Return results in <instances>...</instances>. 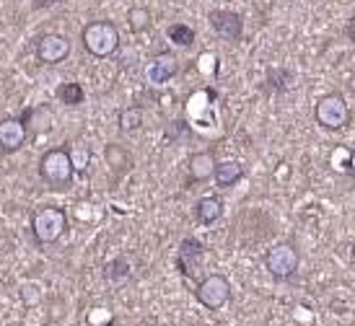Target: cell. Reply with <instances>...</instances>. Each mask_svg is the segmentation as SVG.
Returning a JSON list of instances; mask_svg holds the SVG:
<instances>
[{"mask_svg":"<svg viewBox=\"0 0 355 326\" xmlns=\"http://www.w3.org/2000/svg\"><path fill=\"white\" fill-rule=\"evenodd\" d=\"M207 21H210L213 31L223 42H239L244 37V19H241V13H236V10L216 8L207 13Z\"/></svg>","mask_w":355,"mask_h":326,"instance_id":"cell-7","label":"cell"},{"mask_svg":"<svg viewBox=\"0 0 355 326\" xmlns=\"http://www.w3.org/2000/svg\"><path fill=\"white\" fill-rule=\"evenodd\" d=\"M55 96H58L60 104H65V107H80L83 101H86V89L76 83V80H68V83H60L58 91H55Z\"/></svg>","mask_w":355,"mask_h":326,"instance_id":"cell-18","label":"cell"},{"mask_svg":"<svg viewBox=\"0 0 355 326\" xmlns=\"http://www.w3.org/2000/svg\"><path fill=\"white\" fill-rule=\"evenodd\" d=\"M104 277H107L109 282H125V280L130 277V262H128V257L112 259L107 267H104Z\"/></svg>","mask_w":355,"mask_h":326,"instance_id":"cell-22","label":"cell"},{"mask_svg":"<svg viewBox=\"0 0 355 326\" xmlns=\"http://www.w3.org/2000/svg\"><path fill=\"white\" fill-rule=\"evenodd\" d=\"M40 179L50 189L65 192L76 179V166L70 161L68 148H52L40 159Z\"/></svg>","mask_w":355,"mask_h":326,"instance_id":"cell-1","label":"cell"},{"mask_svg":"<svg viewBox=\"0 0 355 326\" xmlns=\"http://www.w3.org/2000/svg\"><path fill=\"white\" fill-rule=\"evenodd\" d=\"M65 230H68V215H65L62 208L42 205V208L31 212V233H34L37 244H42V246L58 244Z\"/></svg>","mask_w":355,"mask_h":326,"instance_id":"cell-3","label":"cell"},{"mask_svg":"<svg viewBox=\"0 0 355 326\" xmlns=\"http://www.w3.org/2000/svg\"><path fill=\"white\" fill-rule=\"evenodd\" d=\"M213 179H216V184L220 189L236 187L239 181L244 179V166H241L239 161H220V163H216V168H213Z\"/></svg>","mask_w":355,"mask_h":326,"instance_id":"cell-15","label":"cell"},{"mask_svg":"<svg viewBox=\"0 0 355 326\" xmlns=\"http://www.w3.org/2000/svg\"><path fill=\"white\" fill-rule=\"evenodd\" d=\"M314 117L324 129H343L350 122V109L340 93H327L316 101Z\"/></svg>","mask_w":355,"mask_h":326,"instance_id":"cell-4","label":"cell"},{"mask_svg":"<svg viewBox=\"0 0 355 326\" xmlns=\"http://www.w3.org/2000/svg\"><path fill=\"white\" fill-rule=\"evenodd\" d=\"M293 86V73L288 68H267V75H265V93H272V96H277V93H286L288 89Z\"/></svg>","mask_w":355,"mask_h":326,"instance_id":"cell-16","label":"cell"},{"mask_svg":"<svg viewBox=\"0 0 355 326\" xmlns=\"http://www.w3.org/2000/svg\"><path fill=\"white\" fill-rule=\"evenodd\" d=\"M205 259V244L195 236L182 238V244L177 248V269L182 277H192L200 269Z\"/></svg>","mask_w":355,"mask_h":326,"instance_id":"cell-8","label":"cell"},{"mask_svg":"<svg viewBox=\"0 0 355 326\" xmlns=\"http://www.w3.org/2000/svg\"><path fill=\"white\" fill-rule=\"evenodd\" d=\"M195 217H198L200 226H213L223 217V199L216 197V194H207V197H200L198 205H195Z\"/></svg>","mask_w":355,"mask_h":326,"instance_id":"cell-14","label":"cell"},{"mask_svg":"<svg viewBox=\"0 0 355 326\" xmlns=\"http://www.w3.org/2000/svg\"><path fill=\"white\" fill-rule=\"evenodd\" d=\"M29 132L16 117H3L0 119V150L3 153H16L26 145Z\"/></svg>","mask_w":355,"mask_h":326,"instance_id":"cell-10","label":"cell"},{"mask_svg":"<svg viewBox=\"0 0 355 326\" xmlns=\"http://www.w3.org/2000/svg\"><path fill=\"white\" fill-rule=\"evenodd\" d=\"M265 267L275 280H288V277H293L298 269L296 246H291V244H277V246H272L265 257Z\"/></svg>","mask_w":355,"mask_h":326,"instance_id":"cell-6","label":"cell"},{"mask_svg":"<svg viewBox=\"0 0 355 326\" xmlns=\"http://www.w3.org/2000/svg\"><path fill=\"white\" fill-rule=\"evenodd\" d=\"M195 298L205 308L218 311V308H223L231 300V282L223 275H207L195 287Z\"/></svg>","mask_w":355,"mask_h":326,"instance_id":"cell-5","label":"cell"},{"mask_svg":"<svg viewBox=\"0 0 355 326\" xmlns=\"http://www.w3.org/2000/svg\"><path fill=\"white\" fill-rule=\"evenodd\" d=\"M70 55V39L65 34H44L37 42V57L42 65H60Z\"/></svg>","mask_w":355,"mask_h":326,"instance_id":"cell-9","label":"cell"},{"mask_svg":"<svg viewBox=\"0 0 355 326\" xmlns=\"http://www.w3.org/2000/svg\"><path fill=\"white\" fill-rule=\"evenodd\" d=\"M353 24H355V19L347 21V39H350V42L355 39V29H353Z\"/></svg>","mask_w":355,"mask_h":326,"instance_id":"cell-28","label":"cell"},{"mask_svg":"<svg viewBox=\"0 0 355 326\" xmlns=\"http://www.w3.org/2000/svg\"><path fill=\"white\" fill-rule=\"evenodd\" d=\"M164 138H166L168 145H187L192 140V127H189L187 119H174L164 129Z\"/></svg>","mask_w":355,"mask_h":326,"instance_id":"cell-19","label":"cell"},{"mask_svg":"<svg viewBox=\"0 0 355 326\" xmlns=\"http://www.w3.org/2000/svg\"><path fill=\"white\" fill-rule=\"evenodd\" d=\"M216 156H213V150H200L195 156H189V181L192 184H198V181H207V179L213 176V168H216Z\"/></svg>","mask_w":355,"mask_h":326,"instance_id":"cell-13","label":"cell"},{"mask_svg":"<svg viewBox=\"0 0 355 326\" xmlns=\"http://www.w3.org/2000/svg\"><path fill=\"white\" fill-rule=\"evenodd\" d=\"M143 107H128L119 111L117 117V127L122 135H130V132H138L140 127H143Z\"/></svg>","mask_w":355,"mask_h":326,"instance_id":"cell-20","label":"cell"},{"mask_svg":"<svg viewBox=\"0 0 355 326\" xmlns=\"http://www.w3.org/2000/svg\"><path fill=\"white\" fill-rule=\"evenodd\" d=\"M60 0H31V8L34 10H44V8H52V6H58Z\"/></svg>","mask_w":355,"mask_h":326,"instance_id":"cell-27","label":"cell"},{"mask_svg":"<svg viewBox=\"0 0 355 326\" xmlns=\"http://www.w3.org/2000/svg\"><path fill=\"white\" fill-rule=\"evenodd\" d=\"M19 122L26 127L29 135H44V132H50L52 125H55V111H52L50 107H44V104L29 107L21 111Z\"/></svg>","mask_w":355,"mask_h":326,"instance_id":"cell-11","label":"cell"},{"mask_svg":"<svg viewBox=\"0 0 355 326\" xmlns=\"http://www.w3.org/2000/svg\"><path fill=\"white\" fill-rule=\"evenodd\" d=\"M21 300H24V306H37L42 300V293L37 285H31V282H26V285H21Z\"/></svg>","mask_w":355,"mask_h":326,"instance_id":"cell-26","label":"cell"},{"mask_svg":"<svg viewBox=\"0 0 355 326\" xmlns=\"http://www.w3.org/2000/svg\"><path fill=\"white\" fill-rule=\"evenodd\" d=\"M104 159H107V166H112L114 174H125V171L132 168V156L122 145H117V143H109L107 148H104Z\"/></svg>","mask_w":355,"mask_h":326,"instance_id":"cell-17","label":"cell"},{"mask_svg":"<svg viewBox=\"0 0 355 326\" xmlns=\"http://www.w3.org/2000/svg\"><path fill=\"white\" fill-rule=\"evenodd\" d=\"M68 153H70V161H73V166H76V171H80V168L89 166V161H91V150H89V145H73V148H70Z\"/></svg>","mask_w":355,"mask_h":326,"instance_id":"cell-25","label":"cell"},{"mask_svg":"<svg viewBox=\"0 0 355 326\" xmlns=\"http://www.w3.org/2000/svg\"><path fill=\"white\" fill-rule=\"evenodd\" d=\"M128 24L132 31H148L150 24H153V16H150L148 8H143V6H135V8L128 10Z\"/></svg>","mask_w":355,"mask_h":326,"instance_id":"cell-23","label":"cell"},{"mask_svg":"<svg viewBox=\"0 0 355 326\" xmlns=\"http://www.w3.org/2000/svg\"><path fill=\"white\" fill-rule=\"evenodd\" d=\"M166 37H168V42H171V44H177V47H192L195 39H198L195 29H192L189 24H182V21H177V24H171V26H168Z\"/></svg>","mask_w":355,"mask_h":326,"instance_id":"cell-21","label":"cell"},{"mask_svg":"<svg viewBox=\"0 0 355 326\" xmlns=\"http://www.w3.org/2000/svg\"><path fill=\"white\" fill-rule=\"evenodd\" d=\"M332 166L350 176L353 174V150L347 148V145H337L335 153H332Z\"/></svg>","mask_w":355,"mask_h":326,"instance_id":"cell-24","label":"cell"},{"mask_svg":"<svg viewBox=\"0 0 355 326\" xmlns=\"http://www.w3.org/2000/svg\"><path fill=\"white\" fill-rule=\"evenodd\" d=\"M177 73H179L177 57L168 55V52H161V55H156V57L148 62L146 78H148V83H153V86H164V83H168Z\"/></svg>","mask_w":355,"mask_h":326,"instance_id":"cell-12","label":"cell"},{"mask_svg":"<svg viewBox=\"0 0 355 326\" xmlns=\"http://www.w3.org/2000/svg\"><path fill=\"white\" fill-rule=\"evenodd\" d=\"M80 44L94 57H112L119 50V31L112 21H91L80 31Z\"/></svg>","mask_w":355,"mask_h":326,"instance_id":"cell-2","label":"cell"},{"mask_svg":"<svg viewBox=\"0 0 355 326\" xmlns=\"http://www.w3.org/2000/svg\"><path fill=\"white\" fill-rule=\"evenodd\" d=\"M202 326H216V324H202Z\"/></svg>","mask_w":355,"mask_h":326,"instance_id":"cell-30","label":"cell"},{"mask_svg":"<svg viewBox=\"0 0 355 326\" xmlns=\"http://www.w3.org/2000/svg\"><path fill=\"white\" fill-rule=\"evenodd\" d=\"M101 326H117V324H112V321H109V324H101Z\"/></svg>","mask_w":355,"mask_h":326,"instance_id":"cell-29","label":"cell"}]
</instances>
